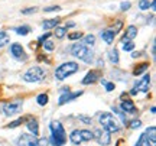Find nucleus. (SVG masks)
<instances>
[{
  "label": "nucleus",
  "instance_id": "41",
  "mask_svg": "<svg viewBox=\"0 0 156 146\" xmlns=\"http://www.w3.org/2000/svg\"><path fill=\"white\" fill-rule=\"evenodd\" d=\"M49 36H51V33H45V35H42V36H41V38H39V44H42V42H45L46 39H48V38H49Z\"/></svg>",
  "mask_w": 156,
  "mask_h": 146
},
{
  "label": "nucleus",
  "instance_id": "27",
  "mask_svg": "<svg viewBox=\"0 0 156 146\" xmlns=\"http://www.w3.org/2000/svg\"><path fill=\"white\" fill-rule=\"evenodd\" d=\"M122 48H123L124 52H129V51H133V49H135V44H133L132 41H124Z\"/></svg>",
  "mask_w": 156,
  "mask_h": 146
},
{
  "label": "nucleus",
  "instance_id": "11",
  "mask_svg": "<svg viewBox=\"0 0 156 146\" xmlns=\"http://www.w3.org/2000/svg\"><path fill=\"white\" fill-rule=\"evenodd\" d=\"M120 110L123 112V113H136L137 109L135 106V103L132 101V100H123L122 103H120Z\"/></svg>",
  "mask_w": 156,
  "mask_h": 146
},
{
  "label": "nucleus",
  "instance_id": "42",
  "mask_svg": "<svg viewBox=\"0 0 156 146\" xmlns=\"http://www.w3.org/2000/svg\"><path fill=\"white\" fill-rule=\"evenodd\" d=\"M78 119L83 120V122H84V123H87V125H90V123H91V119H88V117H84V116H78Z\"/></svg>",
  "mask_w": 156,
  "mask_h": 146
},
{
  "label": "nucleus",
  "instance_id": "2",
  "mask_svg": "<svg viewBox=\"0 0 156 146\" xmlns=\"http://www.w3.org/2000/svg\"><path fill=\"white\" fill-rule=\"evenodd\" d=\"M71 54L75 58L85 62V64H91V62H93V58H94V52H93L88 47H85L84 44H75V45H72Z\"/></svg>",
  "mask_w": 156,
  "mask_h": 146
},
{
  "label": "nucleus",
  "instance_id": "28",
  "mask_svg": "<svg viewBox=\"0 0 156 146\" xmlns=\"http://www.w3.org/2000/svg\"><path fill=\"white\" fill-rule=\"evenodd\" d=\"M36 103H38L39 106H45L46 103H48V96L46 94H39L38 97H36Z\"/></svg>",
  "mask_w": 156,
  "mask_h": 146
},
{
  "label": "nucleus",
  "instance_id": "23",
  "mask_svg": "<svg viewBox=\"0 0 156 146\" xmlns=\"http://www.w3.org/2000/svg\"><path fill=\"white\" fill-rule=\"evenodd\" d=\"M80 135H81V140H83V142H88V140L93 139V132L87 130V129L80 130Z\"/></svg>",
  "mask_w": 156,
  "mask_h": 146
},
{
  "label": "nucleus",
  "instance_id": "33",
  "mask_svg": "<svg viewBox=\"0 0 156 146\" xmlns=\"http://www.w3.org/2000/svg\"><path fill=\"white\" fill-rule=\"evenodd\" d=\"M81 38H83V33L81 32H74L68 35V39H71V41H77V39H81Z\"/></svg>",
  "mask_w": 156,
  "mask_h": 146
},
{
  "label": "nucleus",
  "instance_id": "31",
  "mask_svg": "<svg viewBox=\"0 0 156 146\" xmlns=\"http://www.w3.org/2000/svg\"><path fill=\"white\" fill-rule=\"evenodd\" d=\"M149 6H150L149 0H140V2H139V9H140V10H148Z\"/></svg>",
  "mask_w": 156,
  "mask_h": 146
},
{
  "label": "nucleus",
  "instance_id": "13",
  "mask_svg": "<svg viewBox=\"0 0 156 146\" xmlns=\"http://www.w3.org/2000/svg\"><path fill=\"white\" fill-rule=\"evenodd\" d=\"M100 36H101V39H103L106 44L111 45V44H113V41H114V38H116V33L113 32L111 29H104V31H101Z\"/></svg>",
  "mask_w": 156,
  "mask_h": 146
},
{
  "label": "nucleus",
  "instance_id": "15",
  "mask_svg": "<svg viewBox=\"0 0 156 146\" xmlns=\"http://www.w3.org/2000/svg\"><path fill=\"white\" fill-rule=\"evenodd\" d=\"M136 35H137V28L135 26V25H130V26L126 29V33H124L122 42H124V41H132Z\"/></svg>",
  "mask_w": 156,
  "mask_h": 146
},
{
  "label": "nucleus",
  "instance_id": "24",
  "mask_svg": "<svg viewBox=\"0 0 156 146\" xmlns=\"http://www.w3.org/2000/svg\"><path fill=\"white\" fill-rule=\"evenodd\" d=\"M135 146H152V145H150V142L143 133V135H140V138H139V140H137V143Z\"/></svg>",
  "mask_w": 156,
  "mask_h": 146
},
{
  "label": "nucleus",
  "instance_id": "29",
  "mask_svg": "<svg viewBox=\"0 0 156 146\" xmlns=\"http://www.w3.org/2000/svg\"><path fill=\"white\" fill-rule=\"evenodd\" d=\"M113 112L119 114V117L122 119V122H123V125H126V123H127V117H126V114H124L123 112L120 110V109H117V107H114V106H113Z\"/></svg>",
  "mask_w": 156,
  "mask_h": 146
},
{
  "label": "nucleus",
  "instance_id": "21",
  "mask_svg": "<svg viewBox=\"0 0 156 146\" xmlns=\"http://www.w3.org/2000/svg\"><path fill=\"white\" fill-rule=\"evenodd\" d=\"M9 42H10V36H9V33L0 32V48L6 47Z\"/></svg>",
  "mask_w": 156,
  "mask_h": 146
},
{
  "label": "nucleus",
  "instance_id": "19",
  "mask_svg": "<svg viewBox=\"0 0 156 146\" xmlns=\"http://www.w3.org/2000/svg\"><path fill=\"white\" fill-rule=\"evenodd\" d=\"M58 23H59V18H55V19H49V20H45L44 22V29H52V28H58Z\"/></svg>",
  "mask_w": 156,
  "mask_h": 146
},
{
  "label": "nucleus",
  "instance_id": "38",
  "mask_svg": "<svg viewBox=\"0 0 156 146\" xmlns=\"http://www.w3.org/2000/svg\"><path fill=\"white\" fill-rule=\"evenodd\" d=\"M44 10H45V12H58V10H61V7L59 6H49V7H45Z\"/></svg>",
  "mask_w": 156,
  "mask_h": 146
},
{
  "label": "nucleus",
  "instance_id": "44",
  "mask_svg": "<svg viewBox=\"0 0 156 146\" xmlns=\"http://www.w3.org/2000/svg\"><path fill=\"white\" fill-rule=\"evenodd\" d=\"M136 94H137V91H136V90H135V88H133V90L130 91V96H136Z\"/></svg>",
  "mask_w": 156,
  "mask_h": 146
},
{
  "label": "nucleus",
  "instance_id": "39",
  "mask_svg": "<svg viewBox=\"0 0 156 146\" xmlns=\"http://www.w3.org/2000/svg\"><path fill=\"white\" fill-rule=\"evenodd\" d=\"M48 139L46 138H41V139H38V146H48Z\"/></svg>",
  "mask_w": 156,
  "mask_h": 146
},
{
  "label": "nucleus",
  "instance_id": "43",
  "mask_svg": "<svg viewBox=\"0 0 156 146\" xmlns=\"http://www.w3.org/2000/svg\"><path fill=\"white\" fill-rule=\"evenodd\" d=\"M68 91H70V87H62V88H61V93H62V94L68 93Z\"/></svg>",
  "mask_w": 156,
  "mask_h": 146
},
{
  "label": "nucleus",
  "instance_id": "6",
  "mask_svg": "<svg viewBox=\"0 0 156 146\" xmlns=\"http://www.w3.org/2000/svg\"><path fill=\"white\" fill-rule=\"evenodd\" d=\"M93 139H96L98 145H101V146L110 145V142H111L110 133L106 132V130H101V129H97L96 132H93Z\"/></svg>",
  "mask_w": 156,
  "mask_h": 146
},
{
  "label": "nucleus",
  "instance_id": "26",
  "mask_svg": "<svg viewBox=\"0 0 156 146\" xmlns=\"http://www.w3.org/2000/svg\"><path fill=\"white\" fill-rule=\"evenodd\" d=\"M94 44H96V36H94V35H91L90 33V35H87V36L84 38V45L85 47H88V45L93 47Z\"/></svg>",
  "mask_w": 156,
  "mask_h": 146
},
{
  "label": "nucleus",
  "instance_id": "20",
  "mask_svg": "<svg viewBox=\"0 0 156 146\" xmlns=\"http://www.w3.org/2000/svg\"><path fill=\"white\" fill-rule=\"evenodd\" d=\"M148 68H149V64H148V62H142V64H139V65L136 67V70L133 71V74H135V75H140V74L146 73Z\"/></svg>",
  "mask_w": 156,
  "mask_h": 146
},
{
  "label": "nucleus",
  "instance_id": "8",
  "mask_svg": "<svg viewBox=\"0 0 156 146\" xmlns=\"http://www.w3.org/2000/svg\"><path fill=\"white\" fill-rule=\"evenodd\" d=\"M22 103L20 101H15V103H5L3 106V112L6 116H12V114H18L22 110Z\"/></svg>",
  "mask_w": 156,
  "mask_h": 146
},
{
  "label": "nucleus",
  "instance_id": "30",
  "mask_svg": "<svg viewBox=\"0 0 156 146\" xmlns=\"http://www.w3.org/2000/svg\"><path fill=\"white\" fill-rule=\"evenodd\" d=\"M67 33V28H57L55 29V36L57 38H64Z\"/></svg>",
  "mask_w": 156,
  "mask_h": 146
},
{
  "label": "nucleus",
  "instance_id": "9",
  "mask_svg": "<svg viewBox=\"0 0 156 146\" xmlns=\"http://www.w3.org/2000/svg\"><path fill=\"white\" fill-rule=\"evenodd\" d=\"M149 87H150V75L149 74H145V77L142 80H139V83H136L135 90L136 91H142V93H148Z\"/></svg>",
  "mask_w": 156,
  "mask_h": 146
},
{
  "label": "nucleus",
  "instance_id": "14",
  "mask_svg": "<svg viewBox=\"0 0 156 146\" xmlns=\"http://www.w3.org/2000/svg\"><path fill=\"white\" fill-rule=\"evenodd\" d=\"M98 77H100V73H98V71H90V73L83 78L81 83H83L84 86H88V84H91V83H94L96 80H98Z\"/></svg>",
  "mask_w": 156,
  "mask_h": 146
},
{
  "label": "nucleus",
  "instance_id": "17",
  "mask_svg": "<svg viewBox=\"0 0 156 146\" xmlns=\"http://www.w3.org/2000/svg\"><path fill=\"white\" fill-rule=\"evenodd\" d=\"M145 136L148 138V140L150 142V145L155 146V142H156V127L155 126L148 127V130H146V133H145Z\"/></svg>",
  "mask_w": 156,
  "mask_h": 146
},
{
  "label": "nucleus",
  "instance_id": "10",
  "mask_svg": "<svg viewBox=\"0 0 156 146\" xmlns=\"http://www.w3.org/2000/svg\"><path fill=\"white\" fill-rule=\"evenodd\" d=\"M10 52L12 55L16 58V60H22V61H26V54L23 51V48L20 44H13L12 47H10Z\"/></svg>",
  "mask_w": 156,
  "mask_h": 146
},
{
  "label": "nucleus",
  "instance_id": "3",
  "mask_svg": "<svg viewBox=\"0 0 156 146\" xmlns=\"http://www.w3.org/2000/svg\"><path fill=\"white\" fill-rule=\"evenodd\" d=\"M98 122H100V125L103 126V130L109 133H116L120 130V126H119V122L116 120V117L113 116L111 113H107V112H104L98 116Z\"/></svg>",
  "mask_w": 156,
  "mask_h": 146
},
{
  "label": "nucleus",
  "instance_id": "34",
  "mask_svg": "<svg viewBox=\"0 0 156 146\" xmlns=\"http://www.w3.org/2000/svg\"><path fill=\"white\" fill-rule=\"evenodd\" d=\"M42 47L45 48V49H48V51H54V42H51V41H48L46 39L45 42H42Z\"/></svg>",
  "mask_w": 156,
  "mask_h": 146
},
{
  "label": "nucleus",
  "instance_id": "18",
  "mask_svg": "<svg viewBox=\"0 0 156 146\" xmlns=\"http://www.w3.org/2000/svg\"><path fill=\"white\" fill-rule=\"evenodd\" d=\"M70 140H71L72 145H81V143H83V140H81L80 130H72L71 135H70Z\"/></svg>",
  "mask_w": 156,
  "mask_h": 146
},
{
  "label": "nucleus",
  "instance_id": "35",
  "mask_svg": "<svg viewBox=\"0 0 156 146\" xmlns=\"http://www.w3.org/2000/svg\"><path fill=\"white\" fill-rule=\"evenodd\" d=\"M140 126H142V122H140V120H133V122H130V129H139Z\"/></svg>",
  "mask_w": 156,
  "mask_h": 146
},
{
  "label": "nucleus",
  "instance_id": "25",
  "mask_svg": "<svg viewBox=\"0 0 156 146\" xmlns=\"http://www.w3.org/2000/svg\"><path fill=\"white\" fill-rule=\"evenodd\" d=\"M110 61L113 64H116V65L119 64V51H117L116 48L110 51Z\"/></svg>",
  "mask_w": 156,
  "mask_h": 146
},
{
  "label": "nucleus",
  "instance_id": "5",
  "mask_svg": "<svg viewBox=\"0 0 156 146\" xmlns=\"http://www.w3.org/2000/svg\"><path fill=\"white\" fill-rule=\"evenodd\" d=\"M46 77V71L41 67H32L29 68L28 71L23 75V80L28 81V83H38V81H42Z\"/></svg>",
  "mask_w": 156,
  "mask_h": 146
},
{
  "label": "nucleus",
  "instance_id": "22",
  "mask_svg": "<svg viewBox=\"0 0 156 146\" xmlns=\"http://www.w3.org/2000/svg\"><path fill=\"white\" fill-rule=\"evenodd\" d=\"M15 32L18 33V35H22V36H25L28 33L31 32V28L28 26V25H23V26H18L15 28Z\"/></svg>",
  "mask_w": 156,
  "mask_h": 146
},
{
  "label": "nucleus",
  "instance_id": "32",
  "mask_svg": "<svg viewBox=\"0 0 156 146\" xmlns=\"http://www.w3.org/2000/svg\"><path fill=\"white\" fill-rule=\"evenodd\" d=\"M23 122H25V119L22 117V119H18V120H15V122H12V123H9L6 127H9V129H15V127H18L19 125H22Z\"/></svg>",
  "mask_w": 156,
  "mask_h": 146
},
{
  "label": "nucleus",
  "instance_id": "16",
  "mask_svg": "<svg viewBox=\"0 0 156 146\" xmlns=\"http://www.w3.org/2000/svg\"><path fill=\"white\" fill-rule=\"evenodd\" d=\"M26 127L29 129V132L32 133L33 136H38L39 135V126H38V120L35 119H29L26 123Z\"/></svg>",
  "mask_w": 156,
  "mask_h": 146
},
{
  "label": "nucleus",
  "instance_id": "12",
  "mask_svg": "<svg viewBox=\"0 0 156 146\" xmlns=\"http://www.w3.org/2000/svg\"><path fill=\"white\" fill-rule=\"evenodd\" d=\"M83 94V91H78V93H75V94H71L70 91L68 93H64L61 97H59V101H58V104L59 106H64L65 103H70L71 100H74V99H77L78 96H81Z\"/></svg>",
  "mask_w": 156,
  "mask_h": 146
},
{
  "label": "nucleus",
  "instance_id": "40",
  "mask_svg": "<svg viewBox=\"0 0 156 146\" xmlns=\"http://www.w3.org/2000/svg\"><path fill=\"white\" fill-rule=\"evenodd\" d=\"M114 90V83H106V91H113Z\"/></svg>",
  "mask_w": 156,
  "mask_h": 146
},
{
  "label": "nucleus",
  "instance_id": "4",
  "mask_svg": "<svg viewBox=\"0 0 156 146\" xmlns=\"http://www.w3.org/2000/svg\"><path fill=\"white\" fill-rule=\"evenodd\" d=\"M77 71H78V64L70 61V62H65L62 65H59L58 68L55 70V78L58 81H62V80H65L67 77L75 74Z\"/></svg>",
  "mask_w": 156,
  "mask_h": 146
},
{
  "label": "nucleus",
  "instance_id": "37",
  "mask_svg": "<svg viewBox=\"0 0 156 146\" xmlns=\"http://www.w3.org/2000/svg\"><path fill=\"white\" fill-rule=\"evenodd\" d=\"M36 10H38L36 7H28L25 10H22V15H32V13H35Z\"/></svg>",
  "mask_w": 156,
  "mask_h": 146
},
{
  "label": "nucleus",
  "instance_id": "36",
  "mask_svg": "<svg viewBox=\"0 0 156 146\" xmlns=\"http://www.w3.org/2000/svg\"><path fill=\"white\" fill-rule=\"evenodd\" d=\"M130 6H132V3L130 2H123L122 5H120V10H123V12H126V10H129Z\"/></svg>",
  "mask_w": 156,
  "mask_h": 146
},
{
  "label": "nucleus",
  "instance_id": "7",
  "mask_svg": "<svg viewBox=\"0 0 156 146\" xmlns=\"http://www.w3.org/2000/svg\"><path fill=\"white\" fill-rule=\"evenodd\" d=\"M18 146H38V138L29 133H22L18 139Z\"/></svg>",
  "mask_w": 156,
  "mask_h": 146
},
{
  "label": "nucleus",
  "instance_id": "1",
  "mask_svg": "<svg viewBox=\"0 0 156 146\" xmlns=\"http://www.w3.org/2000/svg\"><path fill=\"white\" fill-rule=\"evenodd\" d=\"M49 129H51L52 135L48 142H51L52 146H64L65 142H67V135H65L64 126L61 125V122L52 120L51 125H49Z\"/></svg>",
  "mask_w": 156,
  "mask_h": 146
}]
</instances>
